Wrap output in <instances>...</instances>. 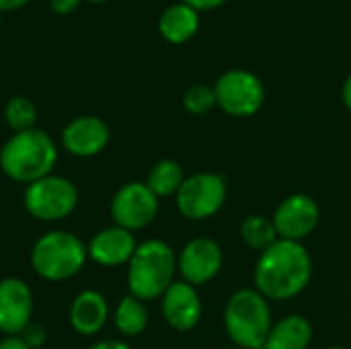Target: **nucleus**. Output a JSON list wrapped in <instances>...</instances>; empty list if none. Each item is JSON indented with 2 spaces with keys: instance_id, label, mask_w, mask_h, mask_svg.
I'll return each mask as SVG.
<instances>
[{
  "instance_id": "nucleus-20",
  "label": "nucleus",
  "mask_w": 351,
  "mask_h": 349,
  "mask_svg": "<svg viewBox=\"0 0 351 349\" xmlns=\"http://www.w3.org/2000/svg\"><path fill=\"white\" fill-rule=\"evenodd\" d=\"M113 323L115 329L125 335V337H138L146 331L148 327V311L144 302L132 294L123 296L113 313Z\"/></svg>"
},
{
  "instance_id": "nucleus-24",
  "label": "nucleus",
  "mask_w": 351,
  "mask_h": 349,
  "mask_svg": "<svg viewBox=\"0 0 351 349\" xmlns=\"http://www.w3.org/2000/svg\"><path fill=\"white\" fill-rule=\"evenodd\" d=\"M21 339L29 346L31 349H41L47 341V331L39 325V323H31L23 333Z\"/></svg>"
},
{
  "instance_id": "nucleus-10",
  "label": "nucleus",
  "mask_w": 351,
  "mask_h": 349,
  "mask_svg": "<svg viewBox=\"0 0 351 349\" xmlns=\"http://www.w3.org/2000/svg\"><path fill=\"white\" fill-rule=\"evenodd\" d=\"M271 220H274L278 239L302 243L317 230L319 220H321V208L311 195L292 193L280 202Z\"/></svg>"
},
{
  "instance_id": "nucleus-7",
  "label": "nucleus",
  "mask_w": 351,
  "mask_h": 349,
  "mask_svg": "<svg viewBox=\"0 0 351 349\" xmlns=\"http://www.w3.org/2000/svg\"><path fill=\"white\" fill-rule=\"evenodd\" d=\"M228 195V187L218 173H195L185 177L181 189L175 195L177 210L187 220H208L216 216Z\"/></svg>"
},
{
  "instance_id": "nucleus-31",
  "label": "nucleus",
  "mask_w": 351,
  "mask_h": 349,
  "mask_svg": "<svg viewBox=\"0 0 351 349\" xmlns=\"http://www.w3.org/2000/svg\"><path fill=\"white\" fill-rule=\"evenodd\" d=\"M86 2H93V4H103V2H109V0H86Z\"/></svg>"
},
{
  "instance_id": "nucleus-4",
  "label": "nucleus",
  "mask_w": 351,
  "mask_h": 349,
  "mask_svg": "<svg viewBox=\"0 0 351 349\" xmlns=\"http://www.w3.org/2000/svg\"><path fill=\"white\" fill-rule=\"evenodd\" d=\"M274 327L269 300L253 290H237L224 306V329L234 346L243 349H263Z\"/></svg>"
},
{
  "instance_id": "nucleus-6",
  "label": "nucleus",
  "mask_w": 351,
  "mask_h": 349,
  "mask_svg": "<svg viewBox=\"0 0 351 349\" xmlns=\"http://www.w3.org/2000/svg\"><path fill=\"white\" fill-rule=\"evenodd\" d=\"M78 197V187L70 179L51 173L25 185L23 206L27 214L39 222H60L76 210Z\"/></svg>"
},
{
  "instance_id": "nucleus-27",
  "label": "nucleus",
  "mask_w": 351,
  "mask_h": 349,
  "mask_svg": "<svg viewBox=\"0 0 351 349\" xmlns=\"http://www.w3.org/2000/svg\"><path fill=\"white\" fill-rule=\"evenodd\" d=\"M0 349H31V348L21 339V335H8V337L0 339Z\"/></svg>"
},
{
  "instance_id": "nucleus-12",
  "label": "nucleus",
  "mask_w": 351,
  "mask_h": 349,
  "mask_svg": "<svg viewBox=\"0 0 351 349\" xmlns=\"http://www.w3.org/2000/svg\"><path fill=\"white\" fill-rule=\"evenodd\" d=\"M33 292L21 278L0 280V333L21 335L33 321Z\"/></svg>"
},
{
  "instance_id": "nucleus-28",
  "label": "nucleus",
  "mask_w": 351,
  "mask_h": 349,
  "mask_svg": "<svg viewBox=\"0 0 351 349\" xmlns=\"http://www.w3.org/2000/svg\"><path fill=\"white\" fill-rule=\"evenodd\" d=\"M88 349H132L125 341H119V339H103V341H97L93 344Z\"/></svg>"
},
{
  "instance_id": "nucleus-22",
  "label": "nucleus",
  "mask_w": 351,
  "mask_h": 349,
  "mask_svg": "<svg viewBox=\"0 0 351 349\" xmlns=\"http://www.w3.org/2000/svg\"><path fill=\"white\" fill-rule=\"evenodd\" d=\"M4 121L14 134L35 128V123H37L35 103L27 97H21V95L10 97L4 105Z\"/></svg>"
},
{
  "instance_id": "nucleus-21",
  "label": "nucleus",
  "mask_w": 351,
  "mask_h": 349,
  "mask_svg": "<svg viewBox=\"0 0 351 349\" xmlns=\"http://www.w3.org/2000/svg\"><path fill=\"white\" fill-rule=\"evenodd\" d=\"M241 239L243 243L253 249L263 253L267 247H271L278 241V232L274 226V220L263 216V214H251L243 220L241 224Z\"/></svg>"
},
{
  "instance_id": "nucleus-11",
  "label": "nucleus",
  "mask_w": 351,
  "mask_h": 349,
  "mask_svg": "<svg viewBox=\"0 0 351 349\" xmlns=\"http://www.w3.org/2000/svg\"><path fill=\"white\" fill-rule=\"evenodd\" d=\"M222 265H224L222 247L208 237L191 239L177 255V272L181 274L183 282L195 288L210 284L222 272Z\"/></svg>"
},
{
  "instance_id": "nucleus-30",
  "label": "nucleus",
  "mask_w": 351,
  "mask_h": 349,
  "mask_svg": "<svg viewBox=\"0 0 351 349\" xmlns=\"http://www.w3.org/2000/svg\"><path fill=\"white\" fill-rule=\"evenodd\" d=\"M341 99H343V105L351 111V74L346 78L343 82V88H341Z\"/></svg>"
},
{
  "instance_id": "nucleus-26",
  "label": "nucleus",
  "mask_w": 351,
  "mask_h": 349,
  "mask_svg": "<svg viewBox=\"0 0 351 349\" xmlns=\"http://www.w3.org/2000/svg\"><path fill=\"white\" fill-rule=\"evenodd\" d=\"M181 2H185L191 8H195L197 12H202V10H214V8L222 6L226 0H181Z\"/></svg>"
},
{
  "instance_id": "nucleus-18",
  "label": "nucleus",
  "mask_w": 351,
  "mask_h": 349,
  "mask_svg": "<svg viewBox=\"0 0 351 349\" xmlns=\"http://www.w3.org/2000/svg\"><path fill=\"white\" fill-rule=\"evenodd\" d=\"M313 341V325L302 315H288L274 323L263 349H308Z\"/></svg>"
},
{
  "instance_id": "nucleus-16",
  "label": "nucleus",
  "mask_w": 351,
  "mask_h": 349,
  "mask_svg": "<svg viewBox=\"0 0 351 349\" xmlns=\"http://www.w3.org/2000/svg\"><path fill=\"white\" fill-rule=\"evenodd\" d=\"M68 319H70V327L82 337H93L101 333L109 319L107 298L97 290L78 292L70 304Z\"/></svg>"
},
{
  "instance_id": "nucleus-15",
  "label": "nucleus",
  "mask_w": 351,
  "mask_h": 349,
  "mask_svg": "<svg viewBox=\"0 0 351 349\" xmlns=\"http://www.w3.org/2000/svg\"><path fill=\"white\" fill-rule=\"evenodd\" d=\"M138 241L134 237V232L121 228V226H107L103 230H99L88 243H86V251H88V259L95 261L101 267H119V265H128L130 259L134 257L136 249H138Z\"/></svg>"
},
{
  "instance_id": "nucleus-2",
  "label": "nucleus",
  "mask_w": 351,
  "mask_h": 349,
  "mask_svg": "<svg viewBox=\"0 0 351 349\" xmlns=\"http://www.w3.org/2000/svg\"><path fill=\"white\" fill-rule=\"evenodd\" d=\"M58 146L39 128L12 134L0 148V169L14 183H35L53 173Z\"/></svg>"
},
{
  "instance_id": "nucleus-9",
  "label": "nucleus",
  "mask_w": 351,
  "mask_h": 349,
  "mask_svg": "<svg viewBox=\"0 0 351 349\" xmlns=\"http://www.w3.org/2000/svg\"><path fill=\"white\" fill-rule=\"evenodd\" d=\"M158 197L144 181H130L121 185L111 200V218L115 226L130 232L150 226L158 214Z\"/></svg>"
},
{
  "instance_id": "nucleus-19",
  "label": "nucleus",
  "mask_w": 351,
  "mask_h": 349,
  "mask_svg": "<svg viewBox=\"0 0 351 349\" xmlns=\"http://www.w3.org/2000/svg\"><path fill=\"white\" fill-rule=\"evenodd\" d=\"M183 181H185L183 167L177 160H173V158H162V160L152 165V169L148 171V177H146L144 183L160 200V197L177 195V191L181 189Z\"/></svg>"
},
{
  "instance_id": "nucleus-34",
  "label": "nucleus",
  "mask_w": 351,
  "mask_h": 349,
  "mask_svg": "<svg viewBox=\"0 0 351 349\" xmlns=\"http://www.w3.org/2000/svg\"><path fill=\"white\" fill-rule=\"evenodd\" d=\"M220 349H232V348H220Z\"/></svg>"
},
{
  "instance_id": "nucleus-1",
  "label": "nucleus",
  "mask_w": 351,
  "mask_h": 349,
  "mask_svg": "<svg viewBox=\"0 0 351 349\" xmlns=\"http://www.w3.org/2000/svg\"><path fill=\"white\" fill-rule=\"evenodd\" d=\"M255 290L267 300H290L306 290L313 278V257L302 243L278 239L259 253L255 272Z\"/></svg>"
},
{
  "instance_id": "nucleus-25",
  "label": "nucleus",
  "mask_w": 351,
  "mask_h": 349,
  "mask_svg": "<svg viewBox=\"0 0 351 349\" xmlns=\"http://www.w3.org/2000/svg\"><path fill=\"white\" fill-rule=\"evenodd\" d=\"M82 0H49V8L60 14V16H66V14H72L78 6H80Z\"/></svg>"
},
{
  "instance_id": "nucleus-32",
  "label": "nucleus",
  "mask_w": 351,
  "mask_h": 349,
  "mask_svg": "<svg viewBox=\"0 0 351 349\" xmlns=\"http://www.w3.org/2000/svg\"><path fill=\"white\" fill-rule=\"evenodd\" d=\"M325 349H348V348H341V346H331V348H325Z\"/></svg>"
},
{
  "instance_id": "nucleus-14",
  "label": "nucleus",
  "mask_w": 351,
  "mask_h": 349,
  "mask_svg": "<svg viewBox=\"0 0 351 349\" xmlns=\"http://www.w3.org/2000/svg\"><path fill=\"white\" fill-rule=\"evenodd\" d=\"M204 315V302L197 288L187 282H173L162 294V317L167 325L179 333L193 331Z\"/></svg>"
},
{
  "instance_id": "nucleus-23",
  "label": "nucleus",
  "mask_w": 351,
  "mask_h": 349,
  "mask_svg": "<svg viewBox=\"0 0 351 349\" xmlns=\"http://www.w3.org/2000/svg\"><path fill=\"white\" fill-rule=\"evenodd\" d=\"M183 107L191 115H206V113H210L214 107H218L214 86H206V84L189 86L185 91V95H183Z\"/></svg>"
},
{
  "instance_id": "nucleus-29",
  "label": "nucleus",
  "mask_w": 351,
  "mask_h": 349,
  "mask_svg": "<svg viewBox=\"0 0 351 349\" xmlns=\"http://www.w3.org/2000/svg\"><path fill=\"white\" fill-rule=\"evenodd\" d=\"M33 0H0V12H10V10H19L23 6H27Z\"/></svg>"
},
{
  "instance_id": "nucleus-8",
  "label": "nucleus",
  "mask_w": 351,
  "mask_h": 349,
  "mask_svg": "<svg viewBox=\"0 0 351 349\" xmlns=\"http://www.w3.org/2000/svg\"><path fill=\"white\" fill-rule=\"evenodd\" d=\"M218 107L232 117H251L265 103V86L261 78L249 70H228L214 84Z\"/></svg>"
},
{
  "instance_id": "nucleus-3",
  "label": "nucleus",
  "mask_w": 351,
  "mask_h": 349,
  "mask_svg": "<svg viewBox=\"0 0 351 349\" xmlns=\"http://www.w3.org/2000/svg\"><path fill=\"white\" fill-rule=\"evenodd\" d=\"M177 274V255L169 243L150 239L138 245L134 257L128 263V288L130 294L142 302L162 298L171 288Z\"/></svg>"
},
{
  "instance_id": "nucleus-5",
  "label": "nucleus",
  "mask_w": 351,
  "mask_h": 349,
  "mask_svg": "<svg viewBox=\"0 0 351 349\" xmlns=\"http://www.w3.org/2000/svg\"><path fill=\"white\" fill-rule=\"evenodd\" d=\"M88 259L86 243L68 230L41 234L31 249V267L45 282H66L82 272Z\"/></svg>"
},
{
  "instance_id": "nucleus-33",
  "label": "nucleus",
  "mask_w": 351,
  "mask_h": 349,
  "mask_svg": "<svg viewBox=\"0 0 351 349\" xmlns=\"http://www.w3.org/2000/svg\"><path fill=\"white\" fill-rule=\"evenodd\" d=\"M2 14H4V12H0V25H2Z\"/></svg>"
},
{
  "instance_id": "nucleus-17",
  "label": "nucleus",
  "mask_w": 351,
  "mask_h": 349,
  "mask_svg": "<svg viewBox=\"0 0 351 349\" xmlns=\"http://www.w3.org/2000/svg\"><path fill=\"white\" fill-rule=\"evenodd\" d=\"M199 29V12L185 2L171 4L158 19V31L165 41L173 45L187 43Z\"/></svg>"
},
{
  "instance_id": "nucleus-13",
  "label": "nucleus",
  "mask_w": 351,
  "mask_h": 349,
  "mask_svg": "<svg viewBox=\"0 0 351 349\" xmlns=\"http://www.w3.org/2000/svg\"><path fill=\"white\" fill-rule=\"evenodd\" d=\"M111 140L109 125L97 115H80L62 130V146L76 158H93L101 154Z\"/></svg>"
}]
</instances>
